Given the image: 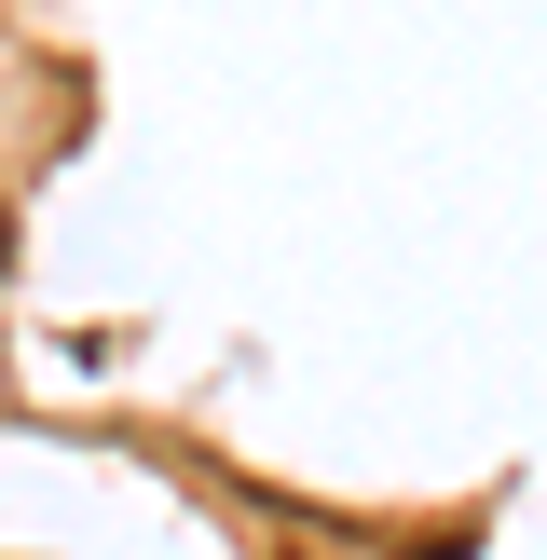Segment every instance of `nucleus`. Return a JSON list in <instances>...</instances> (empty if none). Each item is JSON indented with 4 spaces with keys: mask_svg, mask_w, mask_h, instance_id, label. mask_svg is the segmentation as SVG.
<instances>
[{
    "mask_svg": "<svg viewBox=\"0 0 547 560\" xmlns=\"http://www.w3.org/2000/svg\"><path fill=\"white\" fill-rule=\"evenodd\" d=\"M0 288H14V206H0Z\"/></svg>",
    "mask_w": 547,
    "mask_h": 560,
    "instance_id": "1",
    "label": "nucleus"
}]
</instances>
